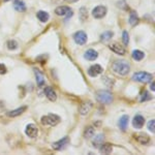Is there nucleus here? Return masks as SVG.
I'll list each match as a JSON object with an SVG mask.
<instances>
[{
    "label": "nucleus",
    "mask_w": 155,
    "mask_h": 155,
    "mask_svg": "<svg viewBox=\"0 0 155 155\" xmlns=\"http://www.w3.org/2000/svg\"><path fill=\"white\" fill-rule=\"evenodd\" d=\"M112 69L120 76H126L130 71V65L126 60H117L112 65Z\"/></svg>",
    "instance_id": "1"
},
{
    "label": "nucleus",
    "mask_w": 155,
    "mask_h": 155,
    "mask_svg": "<svg viewBox=\"0 0 155 155\" xmlns=\"http://www.w3.org/2000/svg\"><path fill=\"white\" fill-rule=\"evenodd\" d=\"M96 99L104 104H110L113 101V94L107 90H98L96 92Z\"/></svg>",
    "instance_id": "2"
},
{
    "label": "nucleus",
    "mask_w": 155,
    "mask_h": 155,
    "mask_svg": "<svg viewBox=\"0 0 155 155\" xmlns=\"http://www.w3.org/2000/svg\"><path fill=\"white\" fill-rule=\"evenodd\" d=\"M152 79H153L152 74H148V72H145V71L136 72V74L132 76V80L136 82H140V83H151Z\"/></svg>",
    "instance_id": "3"
},
{
    "label": "nucleus",
    "mask_w": 155,
    "mask_h": 155,
    "mask_svg": "<svg viewBox=\"0 0 155 155\" xmlns=\"http://www.w3.org/2000/svg\"><path fill=\"white\" fill-rule=\"evenodd\" d=\"M60 117L57 116L55 114H49L47 116H44L41 118V123L42 125H50V126H55L60 122Z\"/></svg>",
    "instance_id": "4"
},
{
    "label": "nucleus",
    "mask_w": 155,
    "mask_h": 155,
    "mask_svg": "<svg viewBox=\"0 0 155 155\" xmlns=\"http://www.w3.org/2000/svg\"><path fill=\"white\" fill-rule=\"evenodd\" d=\"M107 9L106 6L98 5V6H96L95 8H93V11H92V16L95 19H101L107 15Z\"/></svg>",
    "instance_id": "5"
},
{
    "label": "nucleus",
    "mask_w": 155,
    "mask_h": 155,
    "mask_svg": "<svg viewBox=\"0 0 155 155\" xmlns=\"http://www.w3.org/2000/svg\"><path fill=\"white\" fill-rule=\"evenodd\" d=\"M25 134H27V137H31V139H34L38 136V128L35 124H28L26 126V129H25Z\"/></svg>",
    "instance_id": "6"
},
{
    "label": "nucleus",
    "mask_w": 155,
    "mask_h": 155,
    "mask_svg": "<svg viewBox=\"0 0 155 155\" xmlns=\"http://www.w3.org/2000/svg\"><path fill=\"white\" fill-rule=\"evenodd\" d=\"M109 47H110V49L114 52V53L121 55V56L125 55V53H126V49L124 48L123 46H121L119 42H112V44H110Z\"/></svg>",
    "instance_id": "7"
},
{
    "label": "nucleus",
    "mask_w": 155,
    "mask_h": 155,
    "mask_svg": "<svg viewBox=\"0 0 155 155\" xmlns=\"http://www.w3.org/2000/svg\"><path fill=\"white\" fill-rule=\"evenodd\" d=\"M74 41H76L78 45L83 46V45H85L87 42V34L85 33L84 31H78L74 33Z\"/></svg>",
    "instance_id": "8"
},
{
    "label": "nucleus",
    "mask_w": 155,
    "mask_h": 155,
    "mask_svg": "<svg viewBox=\"0 0 155 155\" xmlns=\"http://www.w3.org/2000/svg\"><path fill=\"white\" fill-rule=\"evenodd\" d=\"M68 143H69V137H62L60 141L55 142V143L52 144V148H53L54 150H57V151H59V150L63 149Z\"/></svg>",
    "instance_id": "9"
},
{
    "label": "nucleus",
    "mask_w": 155,
    "mask_h": 155,
    "mask_svg": "<svg viewBox=\"0 0 155 155\" xmlns=\"http://www.w3.org/2000/svg\"><path fill=\"white\" fill-rule=\"evenodd\" d=\"M134 137L137 140V142H139L140 144H143V145L148 144L149 142H150L149 136L145 134V132H137V134H134Z\"/></svg>",
    "instance_id": "10"
},
{
    "label": "nucleus",
    "mask_w": 155,
    "mask_h": 155,
    "mask_svg": "<svg viewBox=\"0 0 155 155\" xmlns=\"http://www.w3.org/2000/svg\"><path fill=\"white\" fill-rule=\"evenodd\" d=\"M102 71H104L101 65H98V64H95V65H92L88 69V74L92 78H95L97 76H99V74H101Z\"/></svg>",
    "instance_id": "11"
},
{
    "label": "nucleus",
    "mask_w": 155,
    "mask_h": 155,
    "mask_svg": "<svg viewBox=\"0 0 155 155\" xmlns=\"http://www.w3.org/2000/svg\"><path fill=\"white\" fill-rule=\"evenodd\" d=\"M144 124H145V118L142 115H137V116H134V120H132V125H134V128H137V129L143 128Z\"/></svg>",
    "instance_id": "12"
},
{
    "label": "nucleus",
    "mask_w": 155,
    "mask_h": 155,
    "mask_svg": "<svg viewBox=\"0 0 155 155\" xmlns=\"http://www.w3.org/2000/svg\"><path fill=\"white\" fill-rule=\"evenodd\" d=\"M92 107H93V104H92V102H90V101H87V102L82 104L81 107H80V114H81L82 116L87 115L90 111H91Z\"/></svg>",
    "instance_id": "13"
},
{
    "label": "nucleus",
    "mask_w": 155,
    "mask_h": 155,
    "mask_svg": "<svg viewBox=\"0 0 155 155\" xmlns=\"http://www.w3.org/2000/svg\"><path fill=\"white\" fill-rule=\"evenodd\" d=\"M128 120H129V117L127 116V115H123V116L119 119L118 125L122 131H125L127 129V126H128Z\"/></svg>",
    "instance_id": "14"
},
{
    "label": "nucleus",
    "mask_w": 155,
    "mask_h": 155,
    "mask_svg": "<svg viewBox=\"0 0 155 155\" xmlns=\"http://www.w3.org/2000/svg\"><path fill=\"white\" fill-rule=\"evenodd\" d=\"M84 57H85V59L88 60V61H94V60H96L97 57H98V53H97L95 50L90 49L85 53Z\"/></svg>",
    "instance_id": "15"
},
{
    "label": "nucleus",
    "mask_w": 155,
    "mask_h": 155,
    "mask_svg": "<svg viewBox=\"0 0 155 155\" xmlns=\"http://www.w3.org/2000/svg\"><path fill=\"white\" fill-rule=\"evenodd\" d=\"M45 94L48 97V99H50L51 101H55L57 99V94L55 92V90L51 87H46L45 88Z\"/></svg>",
    "instance_id": "16"
},
{
    "label": "nucleus",
    "mask_w": 155,
    "mask_h": 155,
    "mask_svg": "<svg viewBox=\"0 0 155 155\" xmlns=\"http://www.w3.org/2000/svg\"><path fill=\"white\" fill-rule=\"evenodd\" d=\"M34 74H35V79H36V83L39 87L44 86L45 84V76L44 74L39 71V69L35 68L34 69Z\"/></svg>",
    "instance_id": "17"
},
{
    "label": "nucleus",
    "mask_w": 155,
    "mask_h": 155,
    "mask_svg": "<svg viewBox=\"0 0 155 155\" xmlns=\"http://www.w3.org/2000/svg\"><path fill=\"white\" fill-rule=\"evenodd\" d=\"M98 151L101 154H110L113 151V146L111 144H101L98 147Z\"/></svg>",
    "instance_id": "18"
},
{
    "label": "nucleus",
    "mask_w": 155,
    "mask_h": 155,
    "mask_svg": "<svg viewBox=\"0 0 155 155\" xmlns=\"http://www.w3.org/2000/svg\"><path fill=\"white\" fill-rule=\"evenodd\" d=\"M26 110H27V107H19V109L12 110V111L8 112L7 115H8L9 117H12V118H14V117H17V116L22 115L25 111H26Z\"/></svg>",
    "instance_id": "19"
},
{
    "label": "nucleus",
    "mask_w": 155,
    "mask_h": 155,
    "mask_svg": "<svg viewBox=\"0 0 155 155\" xmlns=\"http://www.w3.org/2000/svg\"><path fill=\"white\" fill-rule=\"evenodd\" d=\"M12 5H14V8L19 12H23L26 11V5H25V3L23 1H21V0H16Z\"/></svg>",
    "instance_id": "20"
},
{
    "label": "nucleus",
    "mask_w": 155,
    "mask_h": 155,
    "mask_svg": "<svg viewBox=\"0 0 155 155\" xmlns=\"http://www.w3.org/2000/svg\"><path fill=\"white\" fill-rule=\"evenodd\" d=\"M71 11V8H69L68 6L66 5H63V6H58L56 9H55V14L57 15V16H65V15Z\"/></svg>",
    "instance_id": "21"
},
{
    "label": "nucleus",
    "mask_w": 155,
    "mask_h": 155,
    "mask_svg": "<svg viewBox=\"0 0 155 155\" xmlns=\"http://www.w3.org/2000/svg\"><path fill=\"white\" fill-rule=\"evenodd\" d=\"M36 17H37V19L39 20L41 22H44V23H46V22H48V20L50 18V16H49V14L47 12H38L36 14Z\"/></svg>",
    "instance_id": "22"
},
{
    "label": "nucleus",
    "mask_w": 155,
    "mask_h": 155,
    "mask_svg": "<svg viewBox=\"0 0 155 155\" xmlns=\"http://www.w3.org/2000/svg\"><path fill=\"white\" fill-rule=\"evenodd\" d=\"M144 57H145L144 52L140 51V50H134V51L132 52V58L136 60V61H141Z\"/></svg>",
    "instance_id": "23"
},
{
    "label": "nucleus",
    "mask_w": 155,
    "mask_h": 155,
    "mask_svg": "<svg viewBox=\"0 0 155 155\" xmlns=\"http://www.w3.org/2000/svg\"><path fill=\"white\" fill-rule=\"evenodd\" d=\"M104 134H97V136L93 139V146L95 147V148H98V147L102 144V142H104Z\"/></svg>",
    "instance_id": "24"
},
{
    "label": "nucleus",
    "mask_w": 155,
    "mask_h": 155,
    "mask_svg": "<svg viewBox=\"0 0 155 155\" xmlns=\"http://www.w3.org/2000/svg\"><path fill=\"white\" fill-rule=\"evenodd\" d=\"M137 23H139V16H137L136 12H132L130 16H129V24L131 26H136Z\"/></svg>",
    "instance_id": "25"
},
{
    "label": "nucleus",
    "mask_w": 155,
    "mask_h": 155,
    "mask_svg": "<svg viewBox=\"0 0 155 155\" xmlns=\"http://www.w3.org/2000/svg\"><path fill=\"white\" fill-rule=\"evenodd\" d=\"M93 136H94V127L92 126L86 127V129L84 131V137L86 139H91V137H93Z\"/></svg>",
    "instance_id": "26"
},
{
    "label": "nucleus",
    "mask_w": 155,
    "mask_h": 155,
    "mask_svg": "<svg viewBox=\"0 0 155 155\" xmlns=\"http://www.w3.org/2000/svg\"><path fill=\"white\" fill-rule=\"evenodd\" d=\"M113 37V32L112 31H106L101 35V41H107Z\"/></svg>",
    "instance_id": "27"
},
{
    "label": "nucleus",
    "mask_w": 155,
    "mask_h": 155,
    "mask_svg": "<svg viewBox=\"0 0 155 155\" xmlns=\"http://www.w3.org/2000/svg\"><path fill=\"white\" fill-rule=\"evenodd\" d=\"M87 17H88V11H87V8L86 7H81V9H80V20L82 22H84L87 19Z\"/></svg>",
    "instance_id": "28"
},
{
    "label": "nucleus",
    "mask_w": 155,
    "mask_h": 155,
    "mask_svg": "<svg viewBox=\"0 0 155 155\" xmlns=\"http://www.w3.org/2000/svg\"><path fill=\"white\" fill-rule=\"evenodd\" d=\"M19 47L18 42H17L16 41H7V49L11 50V51H14V50H17Z\"/></svg>",
    "instance_id": "29"
},
{
    "label": "nucleus",
    "mask_w": 155,
    "mask_h": 155,
    "mask_svg": "<svg viewBox=\"0 0 155 155\" xmlns=\"http://www.w3.org/2000/svg\"><path fill=\"white\" fill-rule=\"evenodd\" d=\"M151 98H152V96L149 94V92L144 91L143 93L141 94V98H140V101H150Z\"/></svg>",
    "instance_id": "30"
},
{
    "label": "nucleus",
    "mask_w": 155,
    "mask_h": 155,
    "mask_svg": "<svg viewBox=\"0 0 155 155\" xmlns=\"http://www.w3.org/2000/svg\"><path fill=\"white\" fill-rule=\"evenodd\" d=\"M122 41H123V44L127 46L129 42V35H128V32L127 31H123V33H122Z\"/></svg>",
    "instance_id": "31"
},
{
    "label": "nucleus",
    "mask_w": 155,
    "mask_h": 155,
    "mask_svg": "<svg viewBox=\"0 0 155 155\" xmlns=\"http://www.w3.org/2000/svg\"><path fill=\"white\" fill-rule=\"evenodd\" d=\"M148 129L152 132V134L155 132V121L154 120H150L148 122Z\"/></svg>",
    "instance_id": "32"
},
{
    "label": "nucleus",
    "mask_w": 155,
    "mask_h": 155,
    "mask_svg": "<svg viewBox=\"0 0 155 155\" xmlns=\"http://www.w3.org/2000/svg\"><path fill=\"white\" fill-rule=\"evenodd\" d=\"M7 71V68L4 64L0 63V74H5Z\"/></svg>",
    "instance_id": "33"
},
{
    "label": "nucleus",
    "mask_w": 155,
    "mask_h": 155,
    "mask_svg": "<svg viewBox=\"0 0 155 155\" xmlns=\"http://www.w3.org/2000/svg\"><path fill=\"white\" fill-rule=\"evenodd\" d=\"M65 1H67L68 3H74V2L79 1V0H65Z\"/></svg>",
    "instance_id": "34"
},
{
    "label": "nucleus",
    "mask_w": 155,
    "mask_h": 155,
    "mask_svg": "<svg viewBox=\"0 0 155 155\" xmlns=\"http://www.w3.org/2000/svg\"><path fill=\"white\" fill-rule=\"evenodd\" d=\"M151 90H152V91H154V90H155V88H154V82H152V83H151Z\"/></svg>",
    "instance_id": "35"
},
{
    "label": "nucleus",
    "mask_w": 155,
    "mask_h": 155,
    "mask_svg": "<svg viewBox=\"0 0 155 155\" xmlns=\"http://www.w3.org/2000/svg\"><path fill=\"white\" fill-rule=\"evenodd\" d=\"M4 2H7V1H9V0H3Z\"/></svg>",
    "instance_id": "36"
}]
</instances>
